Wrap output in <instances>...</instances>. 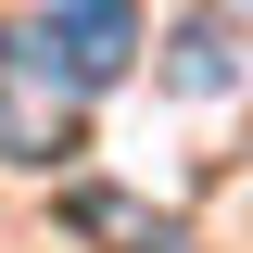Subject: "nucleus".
<instances>
[{"mask_svg": "<svg viewBox=\"0 0 253 253\" xmlns=\"http://www.w3.org/2000/svg\"><path fill=\"white\" fill-rule=\"evenodd\" d=\"M76 126H89V89L51 51V26H0V165H63Z\"/></svg>", "mask_w": 253, "mask_h": 253, "instance_id": "obj_1", "label": "nucleus"}, {"mask_svg": "<svg viewBox=\"0 0 253 253\" xmlns=\"http://www.w3.org/2000/svg\"><path fill=\"white\" fill-rule=\"evenodd\" d=\"M51 51L76 63V89H101V76H126V51H139V13H126V0H63Z\"/></svg>", "mask_w": 253, "mask_h": 253, "instance_id": "obj_2", "label": "nucleus"}, {"mask_svg": "<svg viewBox=\"0 0 253 253\" xmlns=\"http://www.w3.org/2000/svg\"><path fill=\"white\" fill-rule=\"evenodd\" d=\"M76 228H101V241H126V253H177V215H152V203H114V190H89V203H76Z\"/></svg>", "mask_w": 253, "mask_h": 253, "instance_id": "obj_3", "label": "nucleus"}, {"mask_svg": "<svg viewBox=\"0 0 253 253\" xmlns=\"http://www.w3.org/2000/svg\"><path fill=\"white\" fill-rule=\"evenodd\" d=\"M228 26H177V89H228Z\"/></svg>", "mask_w": 253, "mask_h": 253, "instance_id": "obj_4", "label": "nucleus"}]
</instances>
